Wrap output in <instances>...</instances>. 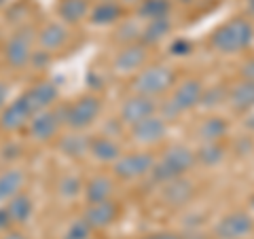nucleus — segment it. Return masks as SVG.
I'll return each instance as SVG.
<instances>
[{"label":"nucleus","mask_w":254,"mask_h":239,"mask_svg":"<svg viewBox=\"0 0 254 239\" xmlns=\"http://www.w3.org/2000/svg\"><path fill=\"white\" fill-rule=\"evenodd\" d=\"M254 43V26L246 17H233L212 32V49L225 55H235L246 51Z\"/></svg>","instance_id":"obj_1"},{"label":"nucleus","mask_w":254,"mask_h":239,"mask_svg":"<svg viewBox=\"0 0 254 239\" xmlns=\"http://www.w3.org/2000/svg\"><path fill=\"white\" fill-rule=\"evenodd\" d=\"M195 161V150L189 148L185 144H170L163 150V155L159 161H155V167L150 172V178H153L157 184H168V182L176 180L193 167Z\"/></svg>","instance_id":"obj_2"},{"label":"nucleus","mask_w":254,"mask_h":239,"mask_svg":"<svg viewBox=\"0 0 254 239\" xmlns=\"http://www.w3.org/2000/svg\"><path fill=\"white\" fill-rule=\"evenodd\" d=\"M176 85V72L168 63H153V66H144L138 74H133L131 91L138 95H146V98H157L174 89Z\"/></svg>","instance_id":"obj_3"},{"label":"nucleus","mask_w":254,"mask_h":239,"mask_svg":"<svg viewBox=\"0 0 254 239\" xmlns=\"http://www.w3.org/2000/svg\"><path fill=\"white\" fill-rule=\"evenodd\" d=\"M102 113V100L93 93L81 95L76 102H72L66 113H64V123H66L72 131H85L91 127Z\"/></svg>","instance_id":"obj_4"},{"label":"nucleus","mask_w":254,"mask_h":239,"mask_svg":"<svg viewBox=\"0 0 254 239\" xmlns=\"http://www.w3.org/2000/svg\"><path fill=\"white\" fill-rule=\"evenodd\" d=\"M203 91H205V87L201 85L199 78H182L172 89V98L168 104L170 113L182 115V113H190L193 108L201 106Z\"/></svg>","instance_id":"obj_5"},{"label":"nucleus","mask_w":254,"mask_h":239,"mask_svg":"<svg viewBox=\"0 0 254 239\" xmlns=\"http://www.w3.org/2000/svg\"><path fill=\"white\" fill-rule=\"evenodd\" d=\"M157 159L146 153V150H138V153L121 155V159L113 165V174L119 180H138L150 176Z\"/></svg>","instance_id":"obj_6"},{"label":"nucleus","mask_w":254,"mask_h":239,"mask_svg":"<svg viewBox=\"0 0 254 239\" xmlns=\"http://www.w3.org/2000/svg\"><path fill=\"white\" fill-rule=\"evenodd\" d=\"M254 231V218L244 210H233L225 214L214 227L216 239H246Z\"/></svg>","instance_id":"obj_7"},{"label":"nucleus","mask_w":254,"mask_h":239,"mask_svg":"<svg viewBox=\"0 0 254 239\" xmlns=\"http://www.w3.org/2000/svg\"><path fill=\"white\" fill-rule=\"evenodd\" d=\"M32 117H34V110H32L26 93H23V95H19L17 100L9 102V104L0 110V129L9 131V133L21 131V129H26L28 127Z\"/></svg>","instance_id":"obj_8"},{"label":"nucleus","mask_w":254,"mask_h":239,"mask_svg":"<svg viewBox=\"0 0 254 239\" xmlns=\"http://www.w3.org/2000/svg\"><path fill=\"white\" fill-rule=\"evenodd\" d=\"M153 115H157V102L153 98L138 95V93H131L121 104V108H119V121L125 127L138 125Z\"/></svg>","instance_id":"obj_9"},{"label":"nucleus","mask_w":254,"mask_h":239,"mask_svg":"<svg viewBox=\"0 0 254 239\" xmlns=\"http://www.w3.org/2000/svg\"><path fill=\"white\" fill-rule=\"evenodd\" d=\"M148 58V47L142 43H127L121 51L117 53V58L113 61V68L117 74H138L146 63Z\"/></svg>","instance_id":"obj_10"},{"label":"nucleus","mask_w":254,"mask_h":239,"mask_svg":"<svg viewBox=\"0 0 254 239\" xmlns=\"http://www.w3.org/2000/svg\"><path fill=\"white\" fill-rule=\"evenodd\" d=\"M32 41H34V38L30 36L28 30L15 32V34L4 45V51H2L4 53V61L9 63L11 68L28 66L30 60H32V53H34V49H32Z\"/></svg>","instance_id":"obj_11"},{"label":"nucleus","mask_w":254,"mask_h":239,"mask_svg":"<svg viewBox=\"0 0 254 239\" xmlns=\"http://www.w3.org/2000/svg\"><path fill=\"white\" fill-rule=\"evenodd\" d=\"M129 129H131V138H133L136 144H140V146H155L165 138V135H168V119L153 115V117L144 119L142 123L129 127Z\"/></svg>","instance_id":"obj_12"},{"label":"nucleus","mask_w":254,"mask_h":239,"mask_svg":"<svg viewBox=\"0 0 254 239\" xmlns=\"http://www.w3.org/2000/svg\"><path fill=\"white\" fill-rule=\"evenodd\" d=\"M62 119L60 113H55L53 108L49 110H41V113H34V117L30 119L28 123V131L32 135V140L36 142H51L60 131Z\"/></svg>","instance_id":"obj_13"},{"label":"nucleus","mask_w":254,"mask_h":239,"mask_svg":"<svg viewBox=\"0 0 254 239\" xmlns=\"http://www.w3.org/2000/svg\"><path fill=\"white\" fill-rule=\"evenodd\" d=\"M119 214H121L119 205L113 201V199H108V201H102V203L87 205V210L83 214V220L93 231H102V229H108L110 225H115Z\"/></svg>","instance_id":"obj_14"},{"label":"nucleus","mask_w":254,"mask_h":239,"mask_svg":"<svg viewBox=\"0 0 254 239\" xmlns=\"http://www.w3.org/2000/svg\"><path fill=\"white\" fill-rule=\"evenodd\" d=\"M161 199L170 208H180V205H187L195 195V184L189 178L180 176L176 180L168 182V184L161 186Z\"/></svg>","instance_id":"obj_15"},{"label":"nucleus","mask_w":254,"mask_h":239,"mask_svg":"<svg viewBox=\"0 0 254 239\" xmlns=\"http://www.w3.org/2000/svg\"><path fill=\"white\" fill-rule=\"evenodd\" d=\"M36 43L43 51L51 53L62 49L68 43V26H64L62 21H49L36 32Z\"/></svg>","instance_id":"obj_16"},{"label":"nucleus","mask_w":254,"mask_h":239,"mask_svg":"<svg viewBox=\"0 0 254 239\" xmlns=\"http://www.w3.org/2000/svg\"><path fill=\"white\" fill-rule=\"evenodd\" d=\"M58 95H60L58 85L51 83V81H41V83H36L34 87H32V89L26 91V98H28L34 113L49 110L55 102H58Z\"/></svg>","instance_id":"obj_17"},{"label":"nucleus","mask_w":254,"mask_h":239,"mask_svg":"<svg viewBox=\"0 0 254 239\" xmlns=\"http://www.w3.org/2000/svg\"><path fill=\"white\" fill-rule=\"evenodd\" d=\"M89 155L102 165H115L123 153L115 138H110V135H98V138H91Z\"/></svg>","instance_id":"obj_18"},{"label":"nucleus","mask_w":254,"mask_h":239,"mask_svg":"<svg viewBox=\"0 0 254 239\" xmlns=\"http://www.w3.org/2000/svg\"><path fill=\"white\" fill-rule=\"evenodd\" d=\"M26 186V174L19 167H9V170L0 172V205L11 201L13 197L23 193Z\"/></svg>","instance_id":"obj_19"},{"label":"nucleus","mask_w":254,"mask_h":239,"mask_svg":"<svg viewBox=\"0 0 254 239\" xmlns=\"http://www.w3.org/2000/svg\"><path fill=\"white\" fill-rule=\"evenodd\" d=\"M2 208L9 214V220L13 227H19V225H26V222L32 218L34 214V201L28 193H19L17 197H13L11 201H6Z\"/></svg>","instance_id":"obj_20"},{"label":"nucleus","mask_w":254,"mask_h":239,"mask_svg":"<svg viewBox=\"0 0 254 239\" xmlns=\"http://www.w3.org/2000/svg\"><path fill=\"white\" fill-rule=\"evenodd\" d=\"M113 193H115V182L108 176H93L91 180L85 182V188H83V195L89 205L108 201L113 197Z\"/></svg>","instance_id":"obj_21"},{"label":"nucleus","mask_w":254,"mask_h":239,"mask_svg":"<svg viewBox=\"0 0 254 239\" xmlns=\"http://www.w3.org/2000/svg\"><path fill=\"white\" fill-rule=\"evenodd\" d=\"M89 4L87 0H60L58 2V15L64 26H74L81 23L85 17H89Z\"/></svg>","instance_id":"obj_22"},{"label":"nucleus","mask_w":254,"mask_h":239,"mask_svg":"<svg viewBox=\"0 0 254 239\" xmlns=\"http://www.w3.org/2000/svg\"><path fill=\"white\" fill-rule=\"evenodd\" d=\"M170 32H172L170 15L168 17L150 19V21H146V26L142 28V32H140V43L144 47H155V45L161 43L165 36H170Z\"/></svg>","instance_id":"obj_23"},{"label":"nucleus","mask_w":254,"mask_h":239,"mask_svg":"<svg viewBox=\"0 0 254 239\" xmlns=\"http://www.w3.org/2000/svg\"><path fill=\"white\" fill-rule=\"evenodd\" d=\"M60 150L70 159H81L85 155H89V146H91V138H87L81 131H72L60 138Z\"/></svg>","instance_id":"obj_24"},{"label":"nucleus","mask_w":254,"mask_h":239,"mask_svg":"<svg viewBox=\"0 0 254 239\" xmlns=\"http://www.w3.org/2000/svg\"><path fill=\"white\" fill-rule=\"evenodd\" d=\"M123 9L117 0H104V2H98L89 11V21L93 26H110V23H117L121 19Z\"/></svg>","instance_id":"obj_25"},{"label":"nucleus","mask_w":254,"mask_h":239,"mask_svg":"<svg viewBox=\"0 0 254 239\" xmlns=\"http://www.w3.org/2000/svg\"><path fill=\"white\" fill-rule=\"evenodd\" d=\"M229 104L240 113L254 108V81H242L235 83L229 91Z\"/></svg>","instance_id":"obj_26"},{"label":"nucleus","mask_w":254,"mask_h":239,"mask_svg":"<svg viewBox=\"0 0 254 239\" xmlns=\"http://www.w3.org/2000/svg\"><path fill=\"white\" fill-rule=\"evenodd\" d=\"M227 150L222 142H203V144L195 150V161L205 167H216L225 161Z\"/></svg>","instance_id":"obj_27"},{"label":"nucleus","mask_w":254,"mask_h":239,"mask_svg":"<svg viewBox=\"0 0 254 239\" xmlns=\"http://www.w3.org/2000/svg\"><path fill=\"white\" fill-rule=\"evenodd\" d=\"M227 131H229V125H227L225 119H220V117L203 119L199 129H197L201 142H222V138L227 135Z\"/></svg>","instance_id":"obj_28"},{"label":"nucleus","mask_w":254,"mask_h":239,"mask_svg":"<svg viewBox=\"0 0 254 239\" xmlns=\"http://www.w3.org/2000/svg\"><path fill=\"white\" fill-rule=\"evenodd\" d=\"M172 9L170 0H142L138 6V15L142 19H157V17H168Z\"/></svg>","instance_id":"obj_29"},{"label":"nucleus","mask_w":254,"mask_h":239,"mask_svg":"<svg viewBox=\"0 0 254 239\" xmlns=\"http://www.w3.org/2000/svg\"><path fill=\"white\" fill-rule=\"evenodd\" d=\"M83 188H85V184L81 182V178L74 176V174H66V176H62L58 182V195L62 199H66V201L76 199L83 193Z\"/></svg>","instance_id":"obj_30"},{"label":"nucleus","mask_w":254,"mask_h":239,"mask_svg":"<svg viewBox=\"0 0 254 239\" xmlns=\"http://www.w3.org/2000/svg\"><path fill=\"white\" fill-rule=\"evenodd\" d=\"M91 233H93V229L83 218H78L70 222L68 229L64 231V239H89Z\"/></svg>","instance_id":"obj_31"},{"label":"nucleus","mask_w":254,"mask_h":239,"mask_svg":"<svg viewBox=\"0 0 254 239\" xmlns=\"http://www.w3.org/2000/svg\"><path fill=\"white\" fill-rule=\"evenodd\" d=\"M190 51H193V45H190V41H187V38H176V41L172 43V53L174 55L185 58V55H189Z\"/></svg>","instance_id":"obj_32"},{"label":"nucleus","mask_w":254,"mask_h":239,"mask_svg":"<svg viewBox=\"0 0 254 239\" xmlns=\"http://www.w3.org/2000/svg\"><path fill=\"white\" fill-rule=\"evenodd\" d=\"M240 74H242L244 81H254V58H248L242 63Z\"/></svg>","instance_id":"obj_33"},{"label":"nucleus","mask_w":254,"mask_h":239,"mask_svg":"<svg viewBox=\"0 0 254 239\" xmlns=\"http://www.w3.org/2000/svg\"><path fill=\"white\" fill-rule=\"evenodd\" d=\"M0 239H30V237L19 229H9V231H4Z\"/></svg>","instance_id":"obj_34"},{"label":"nucleus","mask_w":254,"mask_h":239,"mask_svg":"<svg viewBox=\"0 0 254 239\" xmlns=\"http://www.w3.org/2000/svg\"><path fill=\"white\" fill-rule=\"evenodd\" d=\"M142 239H180V235L170 233V231H161V233H150V235L142 237Z\"/></svg>","instance_id":"obj_35"},{"label":"nucleus","mask_w":254,"mask_h":239,"mask_svg":"<svg viewBox=\"0 0 254 239\" xmlns=\"http://www.w3.org/2000/svg\"><path fill=\"white\" fill-rule=\"evenodd\" d=\"M6 100H9V87L4 83H0V110L6 106Z\"/></svg>","instance_id":"obj_36"},{"label":"nucleus","mask_w":254,"mask_h":239,"mask_svg":"<svg viewBox=\"0 0 254 239\" xmlns=\"http://www.w3.org/2000/svg\"><path fill=\"white\" fill-rule=\"evenodd\" d=\"M182 4H190V2H195V0H180Z\"/></svg>","instance_id":"obj_37"},{"label":"nucleus","mask_w":254,"mask_h":239,"mask_svg":"<svg viewBox=\"0 0 254 239\" xmlns=\"http://www.w3.org/2000/svg\"><path fill=\"white\" fill-rule=\"evenodd\" d=\"M250 205H252V210H254V195L250 197Z\"/></svg>","instance_id":"obj_38"},{"label":"nucleus","mask_w":254,"mask_h":239,"mask_svg":"<svg viewBox=\"0 0 254 239\" xmlns=\"http://www.w3.org/2000/svg\"><path fill=\"white\" fill-rule=\"evenodd\" d=\"M2 2H4V0H0V4H2Z\"/></svg>","instance_id":"obj_39"}]
</instances>
